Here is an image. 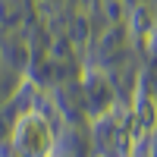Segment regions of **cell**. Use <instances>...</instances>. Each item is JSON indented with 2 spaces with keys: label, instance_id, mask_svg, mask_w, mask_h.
<instances>
[{
  "label": "cell",
  "instance_id": "cell-1",
  "mask_svg": "<svg viewBox=\"0 0 157 157\" xmlns=\"http://www.w3.org/2000/svg\"><path fill=\"white\" fill-rule=\"evenodd\" d=\"M57 138L54 129L41 113L29 110L25 116H19L16 129H13V151L16 157H54Z\"/></svg>",
  "mask_w": 157,
  "mask_h": 157
}]
</instances>
